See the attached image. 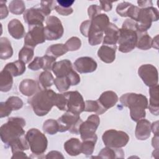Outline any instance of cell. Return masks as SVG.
Instances as JSON below:
<instances>
[{
  "mask_svg": "<svg viewBox=\"0 0 159 159\" xmlns=\"http://www.w3.org/2000/svg\"><path fill=\"white\" fill-rule=\"evenodd\" d=\"M45 158H64V157L60 152L53 150L47 153Z\"/></svg>",
  "mask_w": 159,
  "mask_h": 159,
  "instance_id": "cell-55",
  "label": "cell"
},
{
  "mask_svg": "<svg viewBox=\"0 0 159 159\" xmlns=\"http://www.w3.org/2000/svg\"><path fill=\"white\" fill-rule=\"evenodd\" d=\"M120 103L130 109V115L132 120L137 122L144 119L146 116L145 109L148 107V99L142 94L128 93L120 98Z\"/></svg>",
  "mask_w": 159,
  "mask_h": 159,
  "instance_id": "cell-1",
  "label": "cell"
},
{
  "mask_svg": "<svg viewBox=\"0 0 159 159\" xmlns=\"http://www.w3.org/2000/svg\"><path fill=\"white\" fill-rule=\"evenodd\" d=\"M6 1H1L0 2V16L1 19L6 18L8 16V10L7 6H6Z\"/></svg>",
  "mask_w": 159,
  "mask_h": 159,
  "instance_id": "cell-53",
  "label": "cell"
},
{
  "mask_svg": "<svg viewBox=\"0 0 159 159\" xmlns=\"http://www.w3.org/2000/svg\"><path fill=\"white\" fill-rule=\"evenodd\" d=\"M68 52L65 45L63 43L53 44L48 47L45 54L52 56L55 58L62 56Z\"/></svg>",
  "mask_w": 159,
  "mask_h": 159,
  "instance_id": "cell-32",
  "label": "cell"
},
{
  "mask_svg": "<svg viewBox=\"0 0 159 159\" xmlns=\"http://www.w3.org/2000/svg\"><path fill=\"white\" fill-rule=\"evenodd\" d=\"M100 3H101V6L100 7H101V9H102L103 11H104L106 12H107V11H109L112 9V5L111 2L101 1Z\"/></svg>",
  "mask_w": 159,
  "mask_h": 159,
  "instance_id": "cell-56",
  "label": "cell"
},
{
  "mask_svg": "<svg viewBox=\"0 0 159 159\" xmlns=\"http://www.w3.org/2000/svg\"><path fill=\"white\" fill-rule=\"evenodd\" d=\"M45 16L41 9L35 7H32L25 10L23 15L24 21L29 26L43 25V22L45 20Z\"/></svg>",
  "mask_w": 159,
  "mask_h": 159,
  "instance_id": "cell-15",
  "label": "cell"
},
{
  "mask_svg": "<svg viewBox=\"0 0 159 159\" xmlns=\"http://www.w3.org/2000/svg\"><path fill=\"white\" fill-rule=\"evenodd\" d=\"M65 47L68 51H76L81 46V40L77 37H72L65 43Z\"/></svg>",
  "mask_w": 159,
  "mask_h": 159,
  "instance_id": "cell-41",
  "label": "cell"
},
{
  "mask_svg": "<svg viewBox=\"0 0 159 159\" xmlns=\"http://www.w3.org/2000/svg\"><path fill=\"white\" fill-rule=\"evenodd\" d=\"M150 101L148 104V108L150 112L155 115L158 116L159 114V92L158 84L150 87L149 89Z\"/></svg>",
  "mask_w": 159,
  "mask_h": 159,
  "instance_id": "cell-20",
  "label": "cell"
},
{
  "mask_svg": "<svg viewBox=\"0 0 159 159\" xmlns=\"http://www.w3.org/2000/svg\"><path fill=\"white\" fill-rule=\"evenodd\" d=\"M152 143L155 149H158V135H155L152 139Z\"/></svg>",
  "mask_w": 159,
  "mask_h": 159,
  "instance_id": "cell-60",
  "label": "cell"
},
{
  "mask_svg": "<svg viewBox=\"0 0 159 159\" xmlns=\"http://www.w3.org/2000/svg\"><path fill=\"white\" fill-rule=\"evenodd\" d=\"M43 59V70H44V71H50L52 70L53 66L55 64V63L56 62V58L48 55H45L44 56L42 57Z\"/></svg>",
  "mask_w": 159,
  "mask_h": 159,
  "instance_id": "cell-46",
  "label": "cell"
},
{
  "mask_svg": "<svg viewBox=\"0 0 159 159\" xmlns=\"http://www.w3.org/2000/svg\"><path fill=\"white\" fill-rule=\"evenodd\" d=\"M45 24L44 33L46 40H56L62 37L64 29L61 22L57 17L54 16H49L46 19Z\"/></svg>",
  "mask_w": 159,
  "mask_h": 159,
  "instance_id": "cell-9",
  "label": "cell"
},
{
  "mask_svg": "<svg viewBox=\"0 0 159 159\" xmlns=\"http://www.w3.org/2000/svg\"><path fill=\"white\" fill-rule=\"evenodd\" d=\"M64 148L66 153L71 156H77L82 153L81 142L77 138H71L65 142Z\"/></svg>",
  "mask_w": 159,
  "mask_h": 159,
  "instance_id": "cell-24",
  "label": "cell"
},
{
  "mask_svg": "<svg viewBox=\"0 0 159 159\" xmlns=\"http://www.w3.org/2000/svg\"><path fill=\"white\" fill-rule=\"evenodd\" d=\"M138 33V38L137 42L136 44V47L143 50H147L152 48V39L148 34L147 32H139Z\"/></svg>",
  "mask_w": 159,
  "mask_h": 159,
  "instance_id": "cell-30",
  "label": "cell"
},
{
  "mask_svg": "<svg viewBox=\"0 0 159 159\" xmlns=\"http://www.w3.org/2000/svg\"><path fill=\"white\" fill-rule=\"evenodd\" d=\"M117 94L112 91H106L103 92L98 101L100 104L107 111L108 109L114 106L118 101Z\"/></svg>",
  "mask_w": 159,
  "mask_h": 159,
  "instance_id": "cell-21",
  "label": "cell"
},
{
  "mask_svg": "<svg viewBox=\"0 0 159 159\" xmlns=\"http://www.w3.org/2000/svg\"><path fill=\"white\" fill-rule=\"evenodd\" d=\"M56 2L58 4V6L65 7V8H69L71 7V5L75 2L74 0H58L56 1Z\"/></svg>",
  "mask_w": 159,
  "mask_h": 159,
  "instance_id": "cell-54",
  "label": "cell"
},
{
  "mask_svg": "<svg viewBox=\"0 0 159 159\" xmlns=\"http://www.w3.org/2000/svg\"><path fill=\"white\" fill-rule=\"evenodd\" d=\"M97 139L98 137H96L83 140V142L81 143L82 153L86 156H89L92 155L94 152Z\"/></svg>",
  "mask_w": 159,
  "mask_h": 159,
  "instance_id": "cell-36",
  "label": "cell"
},
{
  "mask_svg": "<svg viewBox=\"0 0 159 159\" xmlns=\"http://www.w3.org/2000/svg\"><path fill=\"white\" fill-rule=\"evenodd\" d=\"M55 9L59 14H60L61 16H68L73 12V10L71 7L65 8V7H63L58 6V4H57V5L55 4Z\"/></svg>",
  "mask_w": 159,
  "mask_h": 159,
  "instance_id": "cell-52",
  "label": "cell"
},
{
  "mask_svg": "<svg viewBox=\"0 0 159 159\" xmlns=\"http://www.w3.org/2000/svg\"><path fill=\"white\" fill-rule=\"evenodd\" d=\"M119 28L116 24L111 23L104 30V37L102 39L103 45H116L119 38Z\"/></svg>",
  "mask_w": 159,
  "mask_h": 159,
  "instance_id": "cell-17",
  "label": "cell"
},
{
  "mask_svg": "<svg viewBox=\"0 0 159 159\" xmlns=\"http://www.w3.org/2000/svg\"><path fill=\"white\" fill-rule=\"evenodd\" d=\"M132 4L128 2H122L119 4L116 7L117 13L122 17H127L128 12Z\"/></svg>",
  "mask_w": 159,
  "mask_h": 159,
  "instance_id": "cell-44",
  "label": "cell"
},
{
  "mask_svg": "<svg viewBox=\"0 0 159 159\" xmlns=\"http://www.w3.org/2000/svg\"><path fill=\"white\" fill-rule=\"evenodd\" d=\"M27 158L26 153H25L23 151L17 152L13 153L11 158Z\"/></svg>",
  "mask_w": 159,
  "mask_h": 159,
  "instance_id": "cell-58",
  "label": "cell"
},
{
  "mask_svg": "<svg viewBox=\"0 0 159 159\" xmlns=\"http://www.w3.org/2000/svg\"><path fill=\"white\" fill-rule=\"evenodd\" d=\"M73 70L72 63L68 59L55 62L52 68V71L57 77L67 76Z\"/></svg>",
  "mask_w": 159,
  "mask_h": 159,
  "instance_id": "cell-19",
  "label": "cell"
},
{
  "mask_svg": "<svg viewBox=\"0 0 159 159\" xmlns=\"http://www.w3.org/2000/svg\"><path fill=\"white\" fill-rule=\"evenodd\" d=\"M54 78L49 71H43L39 76V86L42 89H47L54 84Z\"/></svg>",
  "mask_w": 159,
  "mask_h": 159,
  "instance_id": "cell-31",
  "label": "cell"
},
{
  "mask_svg": "<svg viewBox=\"0 0 159 159\" xmlns=\"http://www.w3.org/2000/svg\"><path fill=\"white\" fill-rule=\"evenodd\" d=\"M9 9L10 12L16 15H19L24 12L25 11V6L24 1L20 0L12 1L9 5Z\"/></svg>",
  "mask_w": 159,
  "mask_h": 159,
  "instance_id": "cell-38",
  "label": "cell"
},
{
  "mask_svg": "<svg viewBox=\"0 0 159 159\" xmlns=\"http://www.w3.org/2000/svg\"><path fill=\"white\" fill-rule=\"evenodd\" d=\"M34 55V48L24 45L19 52V60L27 63L32 59Z\"/></svg>",
  "mask_w": 159,
  "mask_h": 159,
  "instance_id": "cell-37",
  "label": "cell"
},
{
  "mask_svg": "<svg viewBox=\"0 0 159 159\" xmlns=\"http://www.w3.org/2000/svg\"><path fill=\"white\" fill-rule=\"evenodd\" d=\"M55 3L56 2L53 1H42L40 2V9L45 16H48L51 13L52 10L55 8Z\"/></svg>",
  "mask_w": 159,
  "mask_h": 159,
  "instance_id": "cell-45",
  "label": "cell"
},
{
  "mask_svg": "<svg viewBox=\"0 0 159 159\" xmlns=\"http://www.w3.org/2000/svg\"><path fill=\"white\" fill-rule=\"evenodd\" d=\"M99 124L100 119L96 114L89 116L85 122H83L80 128V134L82 140L97 137L95 132Z\"/></svg>",
  "mask_w": 159,
  "mask_h": 159,
  "instance_id": "cell-12",
  "label": "cell"
},
{
  "mask_svg": "<svg viewBox=\"0 0 159 159\" xmlns=\"http://www.w3.org/2000/svg\"><path fill=\"white\" fill-rule=\"evenodd\" d=\"M25 63L21 60H17L14 62L8 63L4 69L9 71L13 76L22 75L25 71Z\"/></svg>",
  "mask_w": 159,
  "mask_h": 159,
  "instance_id": "cell-27",
  "label": "cell"
},
{
  "mask_svg": "<svg viewBox=\"0 0 159 159\" xmlns=\"http://www.w3.org/2000/svg\"><path fill=\"white\" fill-rule=\"evenodd\" d=\"M86 112H94L97 114H102L104 113L106 110L100 104L98 101L87 100L85 101V108Z\"/></svg>",
  "mask_w": 159,
  "mask_h": 159,
  "instance_id": "cell-34",
  "label": "cell"
},
{
  "mask_svg": "<svg viewBox=\"0 0 159 159\" xmlns=\"http://www.w3.org/2000/svg\"><path fill=\"white\" fill-rule=\"evenodd\" d=\"M19 89L20 92L24 96H32L39 89L37 83L31 79L23 80L19 84Z\"/></svg>",
  "mask_w": 159,
  "mask_h": 159,
  "instance_id": "cell-23",
  "label": "cell"
},
{
  "mask_svg": "<svg viewBox=\"0 0 159 159\" xmlns=\"http://www.w3.org/2000/svg\"><path fill=\"white\" fill-rule=\"evenodd\" d=\"M103 33L102 31L92 27L91 25L88 35L89 43L91 45L94 46L101 43L103 39Z\"/></svg>",
  "mask_w": 159,
  "mask_h": 159,
  "instance_id": "cell-33",
  "label": "cell"
},
{
  "mask_svg": "<svg viewBox=\"0 0 159 159\" xmlns=\"http://www.w3.org/2000/svg\"><path fill=\"white\" fill-rule=\"evenodd\" d=\"M12 153L19 151H24L29 149V145L28 142L25 138V136H23L11 143L10 145Z\"/></svg>",
  "mask_w": 159,
  "mask_h": 159,
  "instance_id": "cell-35",
  "label": "cell"
},
{
  "mask_svg": "<svg viewBox=\"0 0 159 159\" xmlns=\"http://www.w3.org/2000/svg\"><path fill=\"white\" fill-rule=\"evenodd\" d=\"M136 25L135 20L128 19L123 22L122 28L119 29L117 43L120 52L128 53L136 47L138 38Z\"/></svg>",
  "mask_w": 159,
  "mask_h": 159,
  "instance_id": "cell-2",
  "label": "cell"
},
{
  "mask_svg": "<svg viewBox=\"0 0 159 159\" xmlns=\"http://www.w3.org/2000/svg\"><path fill=\"white\" fill-rule=\"evenodd\" d=\"M67 77H68V79L70 80L71 86L77 85V84H78V83H80V75H79L74 70H73L69 73V75L67 76Z\"/></svg>",
  "mask_w": 159,
  "mask_h": 159,
  "instance_id": "cell-50",
  "label": "cell"
},
{
  "mask_svg": "<svg viewBox=\"0 0 159 159\" xmlns=\"http://www.w3.org/2000/svg\"><path fill=\"white\" fill-rule=\"evenodd\" d=\"M117 45H102L98 51V57L104 63H111L116 58Z\"/></svg>",
  "mask_w": 159,
  "mask_h": 159,
  "instance_id": "cell-18",
  "label": "cell"
},
{
  "mask_svg": "<svg viewBox=\"0 0 159 159\" xmlns=\"http://www.w3.org/2000/svg\"><path fill=\"white\" fill-rule=\"evenodd\" d=\"M25 138L33 155H41L46 151L48 145L47 139L45 134L37 129L32 128L29 130Z\"/></svg>",
  "mask_w": 159,
  "mask_h": 159,
  "instance_id": "cell-5",
  "label": "cell"
},
{
  "mask_svg": "<svg viewBox=\"0 0 159 159\" xmlns=\"http://www.w3.org/2000/svg\"><path fill=\"white\" fill-rule=\"evenodd\" d=\"M101 8L99 6H98L96 4L91 5L88 9V17H89L90 20L93 19L95 16L101 14Z\"/></svg>",
  "mask_w": 159,
  "mask_h": 159,
  "instance_id": "cell-48",
  "label": "cell"
},
{
  "mask_svg": "<svg viewBox=\"0 0 159 159\" xmlns=\"http://www.w3.org/2000/svg\"><path fill=\"white\" fill-rule=\"evenodd\" d=\"M43 25L29 26V31L25 35L24 45L34 48L37 45L45 42Z\"/></svg>",
  "mask_w": 159,
  "mask_h": 159,
  "instance_id": "cell-10",
  "label": "cell"
},
{
  "mask_svg": "<svg viewBox=\"0 0 159 159\" xmlns=\"http://www.w3.org/2000/svg\"><path fill=\"white\" fill-rule=\"evenodd\" d=\"M8 32L10 35L16 39H20L25 35V29L22 22L17 19H13L9 21L7 25Z\"/></svg>",
  "mask_w": 159,
  "mask_h": 159,
  "instance_id": "cell-22",
  "label": "cell"
},
{
  "mask_svg": "<svg viewBox=\"0 0 159 159\" xmlns=\"http://www.w3.org/2000/svg\"><path fill=\"white\" fill-rule=\"evenodd\" d=\"M102 139L106 147L122 148L127 144L129 141V137L125 132L109 129L104 132Z\"/></svg>",
  "mask_w": 159,
  "mask_h": 159,
  "instance_id": "cell-8",
  "label": "cell"
},
{
  "mask_svg": "<svg viewBox=\"0 0 159 159\" xmlns=\"http://www.w3.org/2000/svg\"><path fill=\"white\" fill-rule=\"evenodd\" d=\"M137 122L135 131L136 138L140 140H147L150 136L152 124L145 118L139 120Z\"/></svg>",
  "mask_w": 159,
  "mask_h": 159,
  "instance_id": "cell-16",
  "label": "cell"
},
{
  "mask_svg": "<svg viewBox=\"0 0 159 159\" xmlns=\"http://www.w3.org/2000/svg\"><path fill=\"white\" fill-rule=\"evenodd\" d=\"M54 84L60 92H65L71 86L70 81L67 76L57 77L54 80Z\"/></svg>",
  "mask_w": 159,
  "mask_h": 159,
  "instance_id": "cell-40",
  "label": "cell"
},
{
  "mask_svg": "<svg viewBox=\"0 0 159 159\" xmlns=\"http://www.w3.org/2000/svg\"><path fill=\"white\" fill-rule=\"evenodd\" d=\"M152 47L158 49V35H156L153 39L152 42Z\"/></svg>",
  "mask_w": 159,
  "mask_h": 159,
  "instance_id": "cell-61",
  "label": "cell"
},
{
  "mask_svg": "<svg viewBox=\"0 0 159 159\" xmlns=\"http://www.w3.org/2000/svg\"><path fill=\"white\" fill-rule=\"evenodd\" d=\"M83 122L80 115L66 111L57 119L58 131L64 132L69 130L72 134H80V128Z\"/></svg>",
  "mask_w": 159,
  "mask_h": 159,
  "instance_id": "cell-7",
  "label": "cell"
},
{
  "mask_svg": "<svg viewBox=\"0 0 159 159\" xmlns=\"http://www.w3.org/2000/svg\"><path fill=\"white\" fill-rule=\"evenodd\" d=\"M109 24V19L105 14H99L91 20V26L103 32Z\"/></svg>",
  "mask_w": 159,
  "mask_h": 159,
  "instance_id": "cell-28",
  "label": "cell"
},
{
  "mask_svg": "<svg viewBox=\"0 0 159 159\" xmlns=\"http://www.w3.org/2000/svg\"><path fill=\"white\" fill-rule=\"evenodd\" d=\"M98 157L101 158H124V152L121 148L106 147L99 152Z\"/></svg>",
  "mask_w": 159,
  "mask_h": 159,
  "instance_id": "cell-25",
  "label": "cell"
},
{
  "mask_svg": "<svg viewBox=\"0 0 159 159\" xmlns=\"http://www.w3.org/2000/svg\"><path fill=\"white\" fill-rule=\"evenodd\" d=\"M90 26H91V20H87L81 23L80 26V31L83 36L88 37Z\"/></svg>",
  "mask_w": 159,
  "mask_h": 159,
  "instance_id": "cell-51",
  "label": "cell"
},
{
  "mask_svg": "<svg viewBox=\"0 0 159 159\" xmlns=\"http://www.w3.org/2000/svg\"><path fill=\"white\" fill-rule=\"evenodd\" d=\"M137 3L139 7L142 8H146L152 6V2L151 1H139Z\"/></svg>",
  "mask_w": 159,
  "mask_h": 159,
  "instance_id": "cell-57",
  "label": "cell"
},
{
  "mask_svg": "<svg viewBox=\"0 0 159 159\" xmlns=\"http://www.w3.org/2000/svg\"><path fill=\"white\" fill-rule=\"evenodd\" d=\"M43 131L50 135H54L58 132V124L57 120L52 119L45 120L43 125Z\"/></svg>",
  "mask_w": 159,
  "mask_h": 159,
  "instance_id": "cell-39",
  "label": "cell"
},
{
  "mask_svg": "<svg viewBox=\"0 0 159 159\" xmlns=\"http://www.w3.org/2000/svg\"><path fill=\"white\" fill-rule=\"evenodd\" d=\"M25 121L22 117H10L6 123L1 125L0 129V137L2 142L7 146L14 140L25 135L24 127Z\"/></svg>",
  "mask_w": 159,
  "mask_h": 159,
  "instance_id": "cell-3",
  "label": "cell"
},
{
  "mask_svg": "<svg viewBox=\"0 0 159 159\" xmlns=\"http://www.w3.org/2000/svg\"><path fill=\"white\" fill-rule=\"evenodd\" d=\"M139 76L147 86L151 87L158 84V73L157 68L151 64L141 65L138 70Z\"/></svg>",
  "mask_w": 159,
  "mask_h": 159,
  "instance_id": "cell-13",
  "label": "cell"
},
{
  "mask_svg": "<svg viewBox=\"0 0 159 159\" xmlns=\"http://www.w3.org/2000/svg\"><path fill=\"white\" fill-rule=\"evenodd\" d=\"M13 55V50L11 43L6 37H1L0 39V58L6 60Z\"/></svg>",
  "mask_w": 159,
  "mask_h": 159,
  "instance_id": "cell-29",
  "label": "cell"
},
{
  "mask_svg": "<svg viewBox=\"0 0 159 159\" xmlns=\"http://www.w3.org/2000/svg\"><path fill=\"white\" fill-rule=\"evenodd\" d=\"M56 93L52 89H41L29 99V103L34 113L38 116L47 114L55 106Z\"/></svg>",
  "mask_w": 159,
  "mask_h": 159,
  "instance_id": "cell-4",
  "label": "cell"
},
{
  "mask_svg": "<svg viewBox=\"0 0 159 159\" xmlns=\"http://www.w3.org/2000/svg\"><path fill=\"white\" fill-rule=\"evenodd\" d=\"M13 84V76L7 70L3 69L0 73V90L7 92L11 90Z\"/></svg>",
  "mask_w": 159,
  "mask_h": 159,
  "instance_id": "cell-26",
  "label": "cell"
},
{
  "mask_svg": "<svg viewBox=\"0 0 159 159\" xmlns=\"http://www.w3.org/2000/svg\"><path fill=\"white\" fill-rule=\"evenodd\" d=\"M158 11L152 6L146 8H140L136 20L137 31L139 32H147L153 21L158 20Z\"/></svg>",
  "mask_w": 159,
  "mask_h": 159,
  "instance_id": "cell-6",
  "label": "cell"
},
{
  "mask_svg": "<svg viewBox=\"0 0 159 159\" xmlns=\"http://www.w3.org/2000/svg\"><path fill=\"white\" fill-rule=\"evenodd\" d=\"M12 109L6 102L0 103V117L2 118L8 116L12 112Z\"/></svg>",
  "mask_w": 159,
  "mask_h": 159,
  "instance_id": "cell-49",
  "label": "cell"
},
{
  "mask_svg": "<svg viewBox=\"0 0 159 159\" xmlns=\"http://www.w3.org/2000/svg\"><path fill=\"white\" fill-rule=\"evenodd\" d=\"M43 67V59L41 57H36L32 61H31L28 65V68L31 70L37 71Z\"/></svg>",
  "mask_w": 159,
  "mask_h": 159,
  "instance_id": "cell-47",
  "label": "cell"
},
{
  "mask_svg": "<svg viewBox=\"0 0 159 159\" xmlns=\"http://www.w3.org/2000/svg\"><path fill=\"white\" fill-rule=\"evenodd\" d=\"M6 102L9 105L12 111L19 110L23 106V101L17 96L9 97Z\"/></svg>",
  "mask_w": 159,
  "mask_h": 159,
  "instance_id": "cell-43",
  "label": "cell"
},
{
  "mask_svg": "<svg viewBox=\"0 0 159 159\" xmlns=\"http://www.w3.org/2000/svg\"><path fill=\"white\" fill-rule=\"evenodd\" d=\"M75 69L80 73H88L94 71L98 66L96 61L89 57H82L74 62Z\"/></svg>",
  "mask_w": 159,
  "mask_h": 159,
  "instance_id": "cell-14",
  "label": "cell"
},
{
  "mask_svg": "<svg viewBox=\"0 0 159 159\" xmlns=\"http://www.w3.org/2000/svg\"><path fill=\"white\" fill-rule=\"evenodd\" d=\"M151 131L155 135H158V121L153 122L151 124Z\"/></svg>",
  "mask_w": 159,
  "mask_h": 159,
  "instance_id": "cell-59",
  "label": "cell"
},
{
  "mask_svg": "<svg viewBox=\"0 0 159 159\" xmlns=\"http://www.w3.org/2000/svg\"><path fill=\"white\" fill-rule=\"evenodd\" d=\"M55 106L61 111H67V99L64 93H57L55 98Z\"/></svg>",
  "mask_w": 159,
  "mask_h": 159,
  "instance_id": "cell-42",
  "label": "cell"
},
{
  "mask_svg": "<svg viewBox=\"0 0 159 159\" xmlns=\"http://www.w3.org/2000/svg\"><path fill=\"white\" fill-rule=\"evenodd\" d=\"M67 99V111L80 115L84 111L85 102L82 95L77 91L64 93Z\"/></svg>",
  "mask_w": 159,
  "mask_h": 159,
  "instance_id": "cell-11",
  "label": "cell"
}]
</instances>
